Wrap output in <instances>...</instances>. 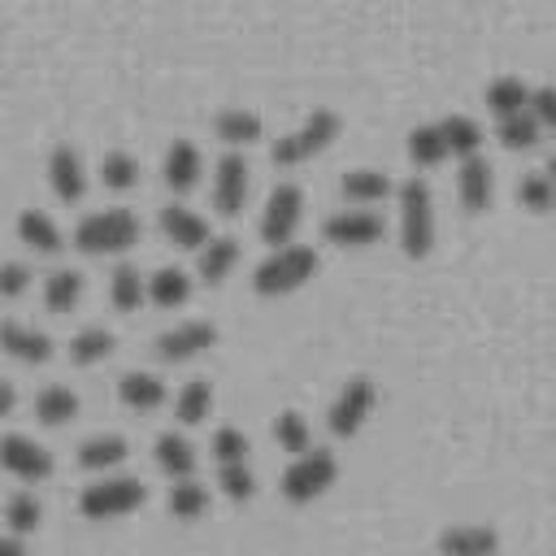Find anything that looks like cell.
Listing matches in <instances>:
<instances>
[{
    "mask_svg": "<svg viewBox=\"0 0 556 556\" xmlns=\"http://www.w3.org/2000/svg\"><path fill=\"white\" fill-rule=\"evenodd\" d=\"M313 274H317V252H313L308 243H282V248H274V252L252 269V291H256L261 300H278V295L300 291Z\"/></svg>",
    "mask_w": 556,
    "mask_h": 556,
    "instance_id": "obj_1",
    "label": "cell"
},
{
    "mask_svg": "<svg viewBox=\"0 0 556 556\" xmlns=\"http://www.w3.org/2000/svg\"><path fill=\"white\" fill-rule=\"evenodd\" d=\"M339 130H343V117H339L334 109H313L295 130H287V135H278V139H274L269 161H274V165H282V169L304 165V161L321 156V152L339 139Z\"/></svg>",
    "mask_w": 556,
    "mask_h": 556,
    "instance_id": "obj_2",
    "label": "cell"
},
{
    "mask_svg": "<svg viewBox=\"0 0 556 556\" xmlns=\"http://www.w3.org/2000/svg\"><path fill=\"white\" fill-rule=\"evenodd\" d=\"M139 243V217L130 208H100L87 213L74 226V248L87 256H113V252H130Z\"/></svg>",
    "mask_w": 556,
    "mask_h": 556,
    "instance_id": "obj_3",
    "label": "cell"
},
{
    "mask_svg": "<svg viewBox=\"0 0 556 556\" xmlns=\"http://www.w3.org/2000/svg\"><path fill=\"white\" fill-rule=\"evenodd\" d=\"M395 200H400V248H404V256H413V261L430 256V248H434V200H430V187L421 178H404Z\"/></svg>",
    "mask_w": 556,
    "mask_h": 556,
    "instance_id": "obj_4",
    "label": "cell"
},
{
    "mask_svg": "<svg viewBox=\"0 0 556 556\" xmlns=\"http://www.w3.org/2000/svg\"><path fill=\"white\" fill-rule=\"evenodd\" d=\"M334 478H339V460H334V452H326V447H308V452H300V456L282 469L278 491H282L287 504L300 508V504L321 500V495L334 486Z\"/></svg>",
    "mask_w": 556,
    "mask_h": 556,
    "instance_id": "obj_5",
    "label": "cell"
},
{
    "mask_svg": "<svg viewBox=\"0 0 556 556\" xmlns=\"http://www.w3.org/2000/svg\"><path fill=\"white\" fill-rule=\"evenodd\" d=\"M148 500V486L139 478H126V473H113V478H100L91 482L83 495H78V513L87 521H113V517H126L135 508H143Z\"/></svg>",
    "mask_w": 556,
    "mask_h": 556,
    "instance_id": "obj_6",
    "label": "cell"
},
{
    "mask_svg": "<svg viewBox=\"0 0 556 556\" xmlns=\"http://www.w3.org/2000/svg\"><path fill=\"white\" fill-rule=\"evenodd\" d=\"M374 408H378V387H374V378L356 374V378H348V382L339 387V395L330 400V408H326V426H330L334 439H352V434L369 421Z\"/></svg>",
    "mask_w": 556,
    "mask_h": 556,
    "instance_id": "obj_7",
    "label": "cell"
},
{
    "mask_svg": "<svg viewBox=\"0 0 556 556\" xmlns=\"http://www.w3.org/2000/svg\"><path fill=\"white\" fill-rule=\"evenodd\" d=\"M300 217H304V191L295 182H278L261 208V239L269 248H282L295 239L300 230Z\"/></svg>",
    "mask_w": 556,
    "mask_h": 556,
    "instance_id": "obj_8",
    "label": "cell"
},
{
    "mask_svg": "<svg viewBox=\"0 0 556 556\" xmlns=\"http://www.w3.org/2000/svg\"><path fill=\"white\" fill-rule=\"evenodd\" d=\"M321 235H326V243H334V248H369V243H378L382 235H387V222L374 213V208H339V213H330L326 222H321Z\"/></svg>",
    "mask_w": 556,
    "mask_h": 556,
    "instance_id": "obj_9",
    "label": "cell"
},
{
    "mask_svg": "<svg viewBox=\"0 0 556 556\" xmlns=\"http://www.w3.org/2000/svg\"><path fill=\"white\" fill-rule=\"evenodd\" d=\"M213 343H217V326L204 321V317H195V321H178V326L161 330L156 343H152V352H156L161 361H169V365H182V361L204 356Z\"/></svg>",
    "mask_w": 556,
    "mask_h": 556,
    "instance_id": "obj_10",
    "label": "cell"
},
{
    "mask_svg": "<svg viewBox=\"0 0 556 556\" xmlns=\"http://www.w3.org/2000/svg\"><path fill=\"white\" fill-rule=\"evenodd\" d=\"M0 469L22 482H43L52 473V452L35 443L30 434H4L0 439Z\"/></svg>",
    "mask_w": 556,
    "mask_h": 556,
    "instance_id": "obj_11",
    "label": "cell"
},
{
    "mask_svg": "<svg viewBox=\"0 0 556 556\" xmlns=\"http://www.w3.org/2000/svg\"><path fill=\"white\" fill-rule=\"evenodd\" d=\"M248 187H252V174H248V161L239 152H226L213 169V208L222 217H239L243 204H248Z\"/></svg>",
    "mask_w": 556,
    "mask_h": 556,
    "instance_id": "obj_12",
    "label": "cell"
},
{
    "mask_svg": "<svg viewBox=\"0 0 556 556\" xmlns=\"http://www.w3.org/2000/svg\"><path fill=\"white\" fill-rule=\"evenodd\" d=\"M161 178H165V187H169L174 195L195 191V187H200V178H204V156H200V148H195L191 139H174V143L165 148Z\"/></svg>",
    "mask_w": 556,
    "mask_h": 556,
    "instance_id": "obj_13",
    "label": "cell"
},
{
    "mask_svg": "<svg viewBox=\"0 0 556 556\" xmlns=\"http://www.w3.org/2000/svg\"><path fill=\"white\" fill-rule=\"evenodd\" d=\"M456 200L465 213H486L495 200V169L482 156H465L456 169Z\"/></svg>",
    "mask_w": 556,
    "mask_h": 556,
    "instance_id": "obj_14",
    "label": "cell"
},
{
    "mask_svg": "<svg viewBox=\"0 0 556 556\" xmlns=\"http://www.w3.org/2000/svg\"><path fill=\"white\" fill-rule=\"evenodd\" d=\"M0 352L13 356V361H22V365H43V361H52V339L39 326H26V321L4 317L0 321Z\"/></svg>",
    "mask_w": 556,
    "mask_h": 556,
    "instance_id": "obj_15",
    "label": "cell"
},
{
    "mask_svg": "<svg viewBox=\"0 0 556 556\" xmlns=\"http://www.w3.org/2000/svg\"><path fill=\"white\" fill-rule=\"evenodd\" d=\"M439 556H495L500 552V534L491 526L478 521H456L439 530Z\"/></svg>",
    "mask_w": 556,
    "mask_h": 556,
    "instance_id": "obj_16",
    "label": "cell"
},
{
    "mask_svg": "<svg viewBox=\"0 0 556 556\" xmlns=\"http://www.w3.org/2000/svg\"><path fill=\"white\" fill-rule=\"evenodd\" d=\"M161 235L174 243V248H182V252H200L213 235H208V217H200L195 208H187V204H165L161 208Z\"/></svg>",
    "mask_w": 556,
    "mask_h": 556,
    "instance_id": "obj_17",
    "label": "cell"
},
{
    "mask_svg": "<svg viewBox=\"0 0 556 556\" xmlns=\"http://www.w3.org/2000/svg\"><path fill=\"white\" fill-rule=\"evenodd\" d=\"M48 187H52V195L65 200V204H78V200H83V191H87V169H83V156H78L70 143L52 148V156H48Z\"/></svg>",
    "mask_w": 556,
    "mask_h": 556,
    "instance_id": "obj_18",
    "label": "cell"
},
{
    "mask_svg": "<svg viewBox=\"0 0 556 556\" xmlns=\"http://www.w3.org/2000/svg\"><path fill=\"white\" fill-rule=\"evenodd\" d=\"M235 265H239V239H230V235H217V239H208V243L195 252V274H200V282H208V287L226 282V278L235 274Z\"/></svg>",
    "mask_w": 556,
    "mask_h": 556,
    "instance_id": "obj_19",
    "label": "cell"
},
{
    "mask_svg": "<svg viewBox=\"0 0 556 556\" xmlns=\"http://www.w3.org/2000/svg\"><path fill=\"white\" fill-rule=\"evenodd\" d=\"M117 400H122L130 413H156V408L165 404V382H161L156 374H148V369H130V374H122V382H117Z\"/></svg>",
    "mask_w": 556,
    "mask_h": 556,
    "instance_id": "obj_20",
    "label": "cell"
},
{
    "mask_svg": "<svg viewBox=\"0 0 556 556\" xmlns=\"http://www.w3.org/2000/svg\"><path fill=\"white\" fill-rule=\"evenodd\" d=\"M482 100H486V113H491L495 122H504V117H513V113H526V109H530V87H526L517 74H500V78H491V83H486Z\"/></svg>",
    "mask_w": 556,
    "mask_h": 556,
    "instance_id": "obj_21",
    "label": "cell"
},
{
    "mask_svg": "<svg viewBox=\"0 0 556 556\" xmlns=\"http://www.w3.org/2000/svg\"><path fill=\"white\" fill-rule=\"evenodd\" d=\"M126 456H130V443L122 434H91L78 443V469H87V473H109Z\"/></svg>",
    "mask_w": 556,
    "mask_h": 556,
    "instance_id": "obj_22",
    "label": "cell"
},
{
    "mask_svg": "<svg viewBox=\"0 0 556 556\" xmlns=\"http://www.w3.org/2000/svg\"><path fill=\"white\" fill-rule=\"evenodd\" d=\"M152 456H156V469L165 478H195V447L191 439H182L178 430H165L156 443H152Z\"/></svg>",
    "mask_w": 556,
    "mask_h": 556,
    "instance_id": "obj_23",
    "label": "cell"
},
{
    "mask_svg": "<svg viewBox=\"0 0 556 556\" xmlns=\"http://www.w3.org/2000/svg\"><path fill=\"white\" fill-rule=\"evenodd\" d=\"M17 239L30 248V252H39V256H56L61 252V230H56V222L43 213V208H22L17 213Z\"/></svg>",
    "mask_w": 556,
    "mask_h": 556,
    "instance_id": "obj_24",
    "label": "cell"
},
{
    "mask_svg": "<svg viewBox=\"0 0 556 556\" xmlns=\"http://www.w3.org/2000/svg\"><path fill=\"white\" fill-rule=\"evenodd\" d=\"M261 113H252V109H222L217 117H213V135L226 143V148H248V143H256L261 139Z\"/></svg>",
    "mask_w": 556,
    "mask_h": 556,
    "instance_id": "obj_25",
    "label": "cell"
},
{
    "mask_svg": "<svg viewBox=\"0 0 556 556\" xmlns=\"http://www.w3.org/2000/svg\"><path fill=\"white\" fill-rule=\"evenodd\" d=\"M339 191H343L348 204L369 208V204H378V200L391 195V178H387L382 169H348V174L339 178Z\"/></svg>",
    "mask_w": 556,
    "mask_h": 556,
    "instance_id": "obj_26",
    "label": "cell"
},
{
    "mask_svg": "<svg viewBox=\"0 0 556 556\" xmlns=\"http://www.w3.org/2000/svg\"><path fill=\"white\" fill-rule=\"evenodd\" d=\"M404 148H408V161H413L417 169H434V165H443V161L452 156L447 143H443L439 122H421V126H413L408 139H404Z\"/></svg>",
    "mask_w": 556,
    "mask_h": 556,
    "instance_id": "obj_27",
    "label": "cell"
},
{
    "mask_svg": "<svg viewBox=\"0 0 556 556\" xmlns=\"http://www.w3.org/2000/svg\"><path fill=\"white\" fill-rule=\"evenodd\" d=\"M148 300L156 308H182L191 300V278L178 269V265H161L152 278H148Z\"/></svg>",
    "mask_w": 556,
    "mask_h": 556,
    "instance_id": "obj_28",
    "label": "cell"
},
{
    "mask_svg": "<svg viewBox=\"0 0 556 556\" xmlns=\"http://www.w3.org/2000/svg\"><path fill=\"white\" fill-rule=\"evenodd\" d=\"M35 417L43 426H70L78 417V395L65 387V382H48L39 395H35Z\"/></svg>",
    "mask_w": 556,
    "mask_h": 556,
    "instance_id": "obj_29",
    "label": "cell"
},
{
    "mask_svg": "<svg viewBox=\"0 0 556 556\" xmlns=\"http://www.w3.org/2000/svg\"><path fill=\"white\" fill-rule=\"evenodd\" d=\"M143 300H148V278L135 265H117L113 278H109V304L117 313H135Z\"/></svg>",
    "mask_w": 556,
    "mask_h": 556,
    "instance_id": "obj_30",
    "label": "cell"
},
{
    "mask_svg": "<svg viewBox=\"0 0 556 556\" xmlns=\"http://www.w3.org/2000/svg\"><path fill=\"white\" fill-rule=\"evenodd\" d=\"M83 300V274L78 269H52L43 282V308L48 313H74Z\"/></svg>",
    "mask_w": 556,
    "mask_h": 556,
    "instance_id": "obj_31",
    "label": "cell"
},
{
    "mask_svg": "<svg viewBox=\"0 0 556 556\" xmlns=\"http://www.w3.org/2000/svg\"><path fill=\"white\" fill-rule=\"evenodd\" d=\"M113 348H117L113 330H104V326H83V330L70 339V361L87 369V365L109 361V356H113Z\"/></svg>",
    "mask_w": 556,
    "mask_h": 556,
    "instance_id": "obj_32",
    "label": "cell"
},
{
    "mask_svg": "<svg viewBox=\"0 0 556 556\" xmlns=\"http://www.w3.org/2000/svg\"><path fill=\"white\" fill-rule=\"evenodd\" d=\"M439 130H443V143H447V152L452 156H478V148H482V126L473 122V117H465V113H447L443 122H439Z\"/></svg>",
    "mask_w": 556,
    "mask_h": 556,
    "instance_id": "obj_33",
    "label": "cell"
},
{
    "mask_svg": "<svg viewBox=\"0 0 556 556\" xmlns=\"http://www.w3.org/2000/svg\"><path fill=\"white\" fill-rule=\"evenodd\" d=\"M208 413H213V387H208L204 378L182 382L178 395H174V417H178L182 426H200Z\"/></svg>",
    "mask_w": 556,
    "mask_h": 556,
    "instance_id": "obj_34",
    "label": "cell"
},
{
    "mask_svg": "<svg viewBox=\"0 0 556 556\" xmlns=\"http://www.w3.org/2000/svg\"><path fill=\"white\" fill-rule=\"evenodd\" d=\"M274 443H278L287 456L308 452V447H313V426H308V417H304L300 408H282V413L274 417Z\"/></svg>",
    "mask_w": 556,
    "mask_h": 556,
    "instance_id": "obj_35",
    "label": "cell"
},
{
    "mask_svg": "<svg viewBox=\"0 0 556 556\" xmlns=\"http://www.w3.org/2000/svg\"><path fill=\"white\" fill-rule=\"evenodd\" d=\"M165 504H169V517H178V521H195V517L208 513V486L195 482V478H178V482L169 486Z\"/></svg>",
    "mask_w": 556,
    "mask_h": 556,
    "instance_id": "obj_36",
    "label": "cell"
},
{
    "mask_svg": "<svg viewBox=\"0 0 556 556\" xmlns=\"http://www.w3.org/2000/svg\"><path fill=\"white\" fill-rule=\"evenodd\" d=\"M495 135H500V143H504L508 152H530V148H539L543 126H539V122H534V113L526 109V113H513V117L495 122Z\"/></svg>",
    "mask_w": 556,
    "mask_h": 556,
    "instance_id": "obj_37",
    "label": "cell"
},
{
    "mask_svg": "<svg viewBox=\"0 0 556 556\" xmlns=\"http://www.w3.org/2000/svg\"><path fill=\"white\" fill-rule=\"evenodd\" d=\"M0 517L9 521V530L22 539V534H30V530H39V521H43V504H39V495H30V491H17L4 508H0Z\"/></svg>",
    "mask_w": 556,
    "mask_h": 556,
    "instance_id": "obj_38",
    "label": "cell"
},
{
    "mask_svg": "<svg viewBox=\"0 0 556 556\" xmlns=\"http://www.w3.org/2000/svg\"><path fill=\"white\" fill-rule=\"evenodd\" d=\"M100 182H104L109 191H130V187L139 182V161H135L130 152H122V148L104 152V161H100Z\"/></svg>",
    "mask_w": 556,
    "mask_h": 556,
    "instance_id": "obj_39",
    "label": "cell"
},
{
    "mask_svg": "<svg viewBox=\"0 0 556 556\" xmlns=\"http://www.w3.org/2000/svg\"><path fill=\"white\" fill-rule=\"evenodd\" d=\"M517 204L526 213H556V182L547 174H526L517 182Z\"/></svg>",
    "mask_w": 556,
    "mask_h": 556,
    "instance_id": "obj_40",
    "label": "cell"
},
{
    "mask_svg": "<svg viewBox=\"0 0 556 556\" xmlns=\"http://www.w3.org/2000/svg\"><path fill=\"white\" fill-rule=\"evenodd\" d=\"M217 486H222V495H226V500L243 504V500H252V495H256V473H252V465H248V460L217 465Z\"/></svg>",
    "mask_w": 556,
    "mask_h": 556,
    "instance_id": "obj_41",
    "label": "cell"
},
{
    "mask_svg": "<svg viewBox=\"0 0 556 556\" xmlns=\"http://www.w3.org/2000/svg\"><path fill=\"white\" fill-rule=\"evenodd\" d=\"M248 434L239 426H222L213 434V465H235V460H248Z\"/></svg>",
    "mask_w": 556,
    "mask_h": 556,
    "instance_id": "obj_42",
    "label": "cell"
},
{
    "mask_svg": "<svg viewBox=\"0 0 556 556\" xmlns=\"http://www.w3.org/2000/svg\"><path fill=\"white\" fill-rule=\"evenodd\" d=\"M26 287H30V265L0 261V295L4 300H17V295H26Z\"/></svg>",
    "mask_w": 556,
    "mask_h": 556,
    "instance_id": "obj_43",
    "label": "cell"
},
{
    "mask_svg": "<svg viewBox=\"0 0 556 556\" xmlns=\"http://www.w3.org/2000/svg\"><path fill=\"white\" fill-rule=\"evenodd\" d=\"M530 113H534V122L543 130L556 135V87H534L530 91Z\"/></svg>",
    "mask_w": 556,
    "mask_h": 556,
    "instance_id": "obj_44",
    "label": "cell"
},
{
    "mask_svg": "<svg viewBox=\"0 0 556 556\" xmlns=\"http://www.w3.org/2000/svg\"><path fill=\"white\" fill-rule=\"evenodd\" d=\"M13 408H17V391H13V382L0 378V417H9Z\"/></svg>",
    "mask_w": 556,
    "mask_h": 556,
    "instance_id": "obj_45",
    "label": "cell"
},
{
    "mask_svg": "<svg viewBox=\"0 0 556 556\" xmlns=\"http://www.w3.org/2000/svg\"><path fill=\"white\" fill-rule=\"evenodd\" d=\"M0 556H26V543H22L17 534H4V539H0Z\"/></svg>",
    "mask_w": 556,
    "mask_h": 556,
    "instance_id": "obj_46",
    "label": "cell"
},
{
    "mask_svg": "<svg viewBox=\"0 0 556 556\" xmlns=\"http://www.w3.org/2000/svg\"><path fill=\"white\" fill-rule=\"evenodd\" d=\"M543 174H547V178L556 182V156H547V169H543Z\"/></svg>",
    "mask_w": 556,
    "mask_h": 556,
    "instance_id": "obj_47",
    "label": "cell"
}]
</instances>
